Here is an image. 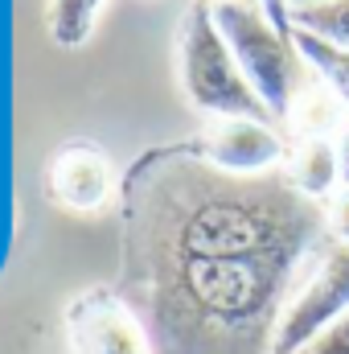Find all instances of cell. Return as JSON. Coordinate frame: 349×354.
<instances>
[{"mask_svg":"<svg viewBox=\"0 0 349 354\" xmlns=\"http://www.w3.org/2000/svg\"><path fill=\"white\" fill-rule=\"evenodd\" d=\"M169 223L161 272L173 317L271 354L296 272L329 227L325 202L304 198L288 174H222L189 157L169 194Z\"/></svg>","mask_w":349,"mask_h":354,"instance_id":"1","label":"cell"},{"mask_svg":"<svg viewBox=\"0 0 349 354\" xmlns=\"http://www.w3.org/2000/svg\"><path fill=\"white\" fill-rule=\"evenodd\" d=\"M177 58H181V87L189 95V103L214 120H271V111L263 107L255 87L247 83V75L239 71L218 21H214V4L210 0H193L181 17L177 29Z\"/></svg>","mask_w":349,"mask_h":354,"instance_id":"2","label":"cell"},{"mask_svg":"<svg viewBox=\"0 0 349 354\" xmlns=\"http://www.w3.org/2000/svg\"><path fill=\"white\" fill-rule=\"evenodd\" d=\"M214 21L239 62V71L247 75V83L255 87L263 107L271 111V120H288L292 103L304 87V54L296 50L292 33H283L259 0H214Z\"/></svg>","mask_w":349,"mask_h":354,"instance_id":"3","label":"cell"},{"mask_svg":"<svg viewBox=\"0 0 349 354\" xmlns=\"http://www.w3.org/2000/svg\"><path fill=\"white\" fill-rule=\"evenodd\" d=\"M349 313V243L333 248L317 272L296 288V297L288 301L271 354H296L304 342H312L325 326H333L337 317Z\"/></svg>","mask_w":349,"mask_h":354,"instance_id":"4","label":"cell"},{"mask_svg":"<svg viewBox=\"0 0 349 354\" xmlns=\"http://www.w3.org/2000/svg\"><path fill=\"white\" fill-rule=\"evenodd\" d=\"M177 153L214 165L222 174H267L275 169L288 153H283V136L267 124V120H214L197 140L181 145Z\"/></svg>","mask_w":349,"mask_h":354,"instance_id":"5","label":"cell"},{"mask_svg":"<svg viewBox=\"0 0 349 354\" xmlns=\"http://www.w3.org/2000/svg\"><path fill=\"white\" fill-rule=\"evenodd\" d=\"M74 354H152V342L136 313L115 292H87L66 313Z\"/></svg>","mask_w":349,"mask_h":354,"instance_id":"6","label":"cell"},{"mask_svg":"<svg viewBox=\"0 0 349 354\" xmlns=\"http://www.w3.org/2000/svg\"><path fill=\"white\" fill-rule=\"evenodd\" d=\"M50 185L62 206L99 210L115 189V174H111V161L94 145H66L50 165Z\"/></svg>","mask_w":349,"mask_h":354,"instance_id":"7","label":"cell"},{"mask_svg":"<svg viewBox=\"0 0 349 354\" xmlns=\"http://www.w3.org/2000/svg\"><path fill=\"white\" fill-rule=\"evenodd\" d=\"M288 181L312 198V202H329L333 189L341 185V157L333 149V140L325 136H300L292 161H288Z\"/></svg>","mask_w":349,"mask_h":354,"instance_id":"8","label":"cell"},{"mask_svg":"<svg viewBox=\"0 0 349 354\" xmlns=\"http://www.w3.org/2000/svg\"><path fill=\"white\" fill-rule=\"evenodd\" d=\"M341 111H346L341 99L325 87L321 79H312V83L300 87L296 103H292L288 124H292L300 136H325V140H329L333 128H346V115H341Z\"/></svg>","mask_w":349,"mask_h":354,"instance_id":"9","label":"cell"},{"mask_svg":"<svg viewBox=\"0 0 349 354\" xmlns=\"http://www.w3.org/2000/svg\"><path fill=\"white\" fill-rule=\"evenodd\" d=\"M292 41L304 54V62L317 71V79L333 91L341 99V107L349 111V50L317 37V33H304V29H292Z\"/></svg>","mask_w":349,"mask_h":354,"instance_id":"10","label":"cell"},{"mask_svg":"<svg viewBox=\"0 0 349 354\" xmlns=\"http://www.w3.org/2000/svg\"><path fill=\"white\" fill-rule=\"evenodd\" d=\"M103 0H50V33L58 46L74 50L94 33V17H99Z\"/></svg>","mask_w":349,"mask_h":354,"instance_id":"11","label":"cell"},{"mask_svg":"<svg viewBox=\"0 0 349 354\" xmlns=\"http://www.w3.org/2000/svg\"><path fill=\"white\" fill-rule=\"evenodd\" d=\"M292 29L317 33V37L349 50V0H321L308 8H292Z\"/></svg>","mask_w":349,"mask_h":354,"instance_id":"12","label":"cell"},{"mask_svg":"<svg viewBox=\"0 0 349 354\" xmlns=\"http://www.w3.org/2000/svg\"><path fill=\"white\" fill-rule=\"evenodd\" d=\"M296 354H349V313L337 317L333 326H325L312 342H304Z\"/></svg>","mask_w":349,"mask_h":354,"instance_id":"13","label":"cell"},{"mask_svg":"<svg viewBox=\"0 0 349 354\" xmlns=\"http://www.w3.org/2000/svg\"><path fill=\"white\" fill-rule=\"evenodd\" d=\"M325 218H329V231L349 243V185H337L333 189V198L325 202Z\"/></svg>","mask_w":349,"mask_h":354,"instance_id":"14","label":"cell"},{"mask_svg":"<svg viewBox=\"0 0 349 354\" xmlns=\"http://www.w3.org/2000/svg\"><path fill=\"white\" fill-rule=\"evenodd\" d=\"M259 8L283 29V33H292V8H288V0H259Z\"/></svg>","mask_w":349,"mask_h":354,"instance_id":"15","label":"cell"},{"mask_svg":"<svg viewBox=\"0 0 349 354\" xmlns=\"http://www.w3.org/2000/svg\"><path fill=\"white\" fill-rule=\"evenodd\" d=\"M337 157H341V185H349V120L341 128V145H337Z\"/></svg>","mask_w":349,"mask_h":354,"instance_id":"16","label":"cell"},{"mask_svg":"<svg viewBox=\"0 0 349 354\" xmlns=\"http://www.w3.org/2000/svg\"><path fill=\"white\" fill-rule=\"evenodd\" d=\"M308 4H321V0H288V8H308Z\"/></svg>","mask_w":349,"mask_h":354,"instance_id":"17","label":"cell"},{"mask_svg":"<svg viewBox=\"0 0 349 354\" xmlns=\"http://www.w3.org/2000/svg\"><path fill=\"white\" fill-rule=\"evenodd\" d=\"M210 4H214V0H210Z\"/></svg>","mask_w":349,"mask_h":354,"instance_id":"18","label":"cell"}]
</instances>
